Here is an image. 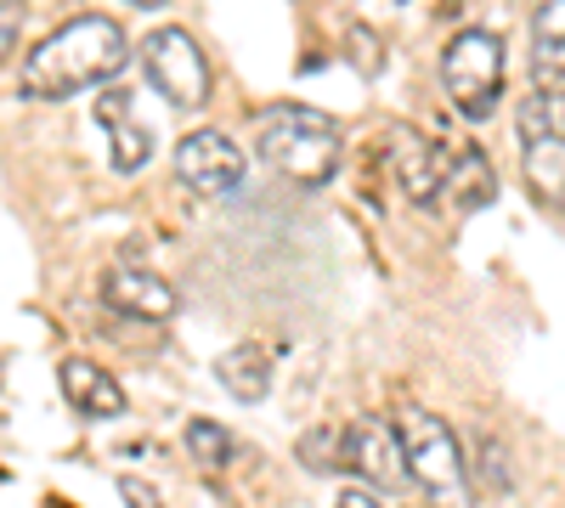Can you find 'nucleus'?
Listing matches in <instances>:
<instances>
[{"instance_id": "obj_11", "label": "nucleus", "mask_w": 565, "mask_h": 508, "mask_svg": "<svg viewBox=\"0 0 565 508\" xmlns=\"http://www.w3.org/2000/svg\"><path fill=\"white\" fill-rule=\"evenodd\" d=\"M57 385H63L68 407L85 412V419H119V412H125V390H119V379L108 374V367L85 361V356H68V361L57 367Z\"/></svg>"}, {"instance_id": "obj_22", "label": "nucleus", "mask_w": 565, "mask_h": 508, "mask_svg": "<svg viewBox=\"0 0 565 508\" xmlns=\"http://www.w3.org/2000/svg\"><path fill=\"white\" fill-rule=\"evenodd\" d=\"M334 508H380V497H373V491H340Z\"/></svg>"}, {"instance_id": "obj_6", "label": "nucleus", "mask_w": 565, "mask_h": 508, "mask_svg": "<svg viewBox=\"0 0 565 508\" xmlns=\"http://www.w3.org/2000/svg\"><path fill=\"white\" fill-rule=\"evenodd\" d=\"M175 181L199 198L232 193L244 181V153L232 148L221 130H193V136H181V148H175Z\"/></svg>"}, {"instance_id": "obj_18", "label": "nucleus", "mask_w": 565, "mask_h": 508, "mask_svg": "<svg viewBox=\"0 0 565 508\" xmlns=\"http://www.w3.org/2000/svg\"><path fill=\"white\" fill-rule=\"evenodd\" d=\"M476 457H481L476 480H487V491H492V497H503V491H509V480H514V475H509V452H503V441H492V435H487V441H476Z\"/></svg>"}, {"instance_id": "obj_1", "label": "nucleus", "mask_w": 565, "mask_h": 508, "mask_svg": "<svg viewBox=\"0 0 565 508\" xmlns=\"http://www.w3.org/2000/svg\"><path fill=\"white\" fill-rule=\"evenodd\" d=\"M125 57H130L125 29L114 18H103V12H79V18L57 23L23 57L18 90L34 97V102H68L90 85H108L125 68Z\"/></svg>"}, {"instance_id": "obj_13", "label": "nucleus", "mask_w": 565, "mask_h": 508, "mask_svg": "<svg viewBox=\"0 0 565 508\" xmlns=\"http://www.w3.org/2000/svg\"><path fill=\"white\" fill-rule=\"evenodd\" d=\"M526 148V187L543 209H565V136H532Z\"/></svg>"}, {"instance_id": "obj_21", "label": "nucleus", "mask_w": 565, "mask_h": 508, "mask_svg": "<svg viewBox=\"0 0 565 508\" xmlns=\"http://www.w3.org/2000/svg\"><path fill=\"white\" fill-rule=\"evenodd\" d=\"M543 97V114H548V130L565 136V90H537Z\"/></svg>"}, {"instance_id": "obj_23", "label": "nucleus", "mask_w": 565, "mask_h": 508, "mask_svg": "<svg viewBox=\"0 0 565 508\" xmlns=\"http://www.w3.org/2000/svg\"><path fill=\"white\" fill-rule=\"evenodd\" d=\"M125 7H141V12H153V7H164V0H125Z\"/></svg>"}, {"instance_id": "obj_2", "label": "nucleus", "mask_w": 565, "mask_h": 508, "mask_svg": "<svg viewBox=\"0 0 565 508\" xmlns=\"http://www.w3.org/2000/svg\"><path fill=\"white\" fill-rule=\"evenodd\" d=\"M260 159L277 164L300 187H322L340 170V125L322 108L300 102H277L260 114Z\"/></svg>"}, {"instance_id": "obj_3", "label": "nucleus", "mask_w": 565, "mask_h": 508, "mask_svg": "<svg viewBox=\"0 0 565 508\" xmlns=\"http://www.w3.org/2000/svg\"><path fill=\"white\" fill-rule=\"evenodd\" d=\"M396 435H402V452H407V475L418 480L424 497H430V508H476V480L463 469V446L436 412L402 401Z\"/></svg>"}, {"instance_id": "obj_19", "label": "nucleus", "mask_w": 565, "mask_h": 508, "mask_svg": "<svg viewBox=\"0 0 565 508\" xmlns=\"http://www.w3.org/2000/svg\"><path fill=\"white\" fill-rule=\"evenodd\" d=\"M119 497H125V508H164V497H159L148 480H136V475L119 480Z\"/></svg>"}, {"instance_id": "obj_14", "label": "nucleus", "mask_w": 565, "mask_h": 508, "mask_svg": "<svg viewBox=\"0 0 565 508\" xmlns=\"http://www.w3.org/2000/svg\"><path fill=\"white\" fill-rule=\"evenodd\" d=\"M447 193H452L458 209H487V204L498 198V170H492V159H487L481 148L452 153V159H447Z\"/></svg>"}, {"instance_id": "obj_24", "label": "nucleus", "mask_w": 565, "mask_h": 508, "mask_svg": "<svg viewBox=\"0 0 565 508\" xmlns=\"http://www.w3.org/2000/svg\"><path fill=\"white\" fill-rule=\"evenodd\" d=\"M0 7H23V0H0Z\"/></svg>"}, {"instance_id": "obj_15", "label": "nucleus", "mask_w": 565, "mask_h": 508, "mask_svg": "<svg viewBox=\"0 0 565 508\" xmlns=\"http://www.w3.org/2000/svg\"><path fill=\"white\" fill-rule=\"evenodd\" d=\"M215 379L238 401H266V390H271V356L260 345H232L215 361Z\"/></svg>"}, {"instance_id": "obj_7", "label": "nucleus", "mask_w": 565, "mask_h": 508, "mask_svg": "<svg viewBox=\"0 0 565 508\" xmlns=\"http://www.w3.org/2000/svg\"><path fill=\"white\" fill-rule=\"evenodd\" d=\"M345 464L351 475H362L367 486H385V491H402L413 475H407V452H402V435L396 424L385 419H356L345 430Z\"/></svg>"}, {"instance_id": "obj_9", "label": "nucleus", "mask_w": 565, "mask_h": 508, "mask_svg": "<svg viewBox=\"0 0 565 508\" xmlns=\"http://www.w3.org/2000/svg\"><path fill=\"white\" fill-rule=\"evenodd\" d=\"M103 305L130 316V322H170L175 316V289L164 277L141 271V266H114L103 271Z\"/></svg>"}, {"instance_id": "obj_4", "label": "nucleus", "mask_w": 565, "mask_h": 508, "mask_svg": "<svg viewBox=\"0 0 565 508\" xmlns=\"http://www.w3.org/2000/svg\"><path fill=\"white\" fill-rule=\"evenodd\" d=\"M441 90L469 125L492 119L503 97V40L492 29H458L452 45L441 52Z\"/></svg>"}, {"instance_id": "obj_20", "label": "nucleus", "mask_w": 565, "mask_h": 508, "mask_svg": "<svg viewBox=\"0 0 565 508\" xmlns=\"http://www.w3.org/2000/svg\"><path fill=\"white\" fill-rule=\"evenodd\" d=\"M18 23H23V7H0V63H7L12 45H18Z\"/></svg>"}, {"instance_id": "obj_10", "label": "nucleus", "mask_w": 565, "mask_h": 508, "mask_svg": "<svg viewBox=\"0 0 565 508\" xmlns=\"http://www.w3.org/2000/svg\"><path fill=\"white\" fill-rule=\"evenodd\" d=\"M97 125L108 130V142H114V170L119 175H136L141 164L153 159V130L136 119V97L125 85L103 90V102H97Z\"/></svg>"}, {"instance_id": "obj_17", "label": "nucleus", "mask_w": 565, "mask_h": 508, "mask_svg": "<svg viewBox=\"0 0 565 508\" xmlns=\"http://www.w3.org/2000/svg\"><path fill=\"white\" fill-rule=\"evenodd\" d=\"M300 464H306V469H334V475L351 469V464H345V435H340V430H311V435L300 441Z\"/></svg>"}, {"instance_id": "obj_16", "label": "nucleus", "mask_w": 565, "mask_h": 508, "mask_svg": "<svg viewBox=\"0 0 565 508\" xmlns=\"http://www.w3.org/2000/svg\"><path fill=\"white\" fill-rule=\"evenodd\" d=\"M186 452L199 457L204 469H221V464H232V452H238V441H232L215 419H193L186 424Z\"/></svg>"}, {"instance_id": "obj_12", "label": "nucleus", "mask_w": 565, "mask_h": 508, "mask_svg": "<svg viewBox=\"0 0 565 508\" xmlns=\"http://www.w3.org/2000/svg\"><path fill=\"white\" fill-rule=\"evenodd\" d=\"M532 74L537 90H565V0H543L532 18Z\"/></svg>"}, {"instance_id": "obj_8", "label": "nucleus", "mask_w": 565, "mask_h": 508, "mask_svg": "<svg viewBox=\"0 0 565 508\" xmlns=\"http://www.w3.org/2000/svg\"><path fill=\"white\" fill-rule=\"evenodd\" d=\"M447 159L452 153L441 142H430L424 130H413V125L391 130V164H396V181L413 204H436L447 193Z\"/></svg>"}, {"instance_id": "obj_5", "label": "nucleus", "mask_w": 565, "mask_h": 508, "mask_svg": "<svg viewBox=\"0 0 565 508\" xmlns=\"http://www.w3.org/2000/svg\"><path fill=\"white\" fill-rule=\"evenodd\" d=\"M141 74L170 108H204L210 102V57L186 29H153L141 40Z\"/></svg>"}]
</instances>
